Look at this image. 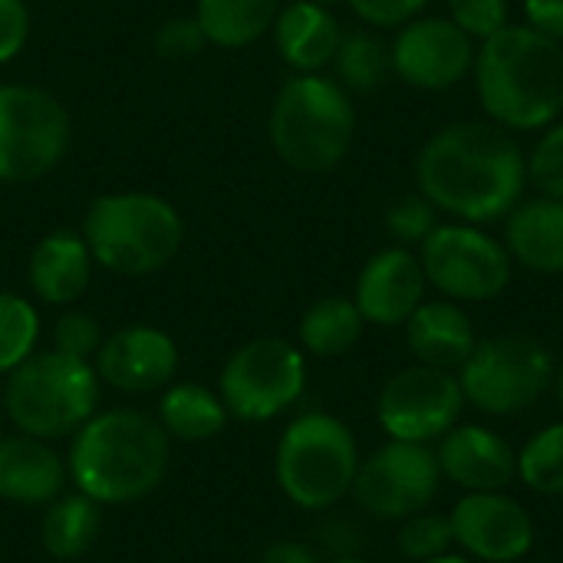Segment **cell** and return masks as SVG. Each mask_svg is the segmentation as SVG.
<instances>
[{"instance_id":"obj_1","label":"cell","mask_w":563,"mask_h":563,"mask_svg":"<svg viewBox=\"0 0 563 563\" xmlns=\"http://www.w3.org/2000/svg\"><path fill=\"white\" fill-rule=\"evenodd\" d=\"M419 191L465 224L501 221L528 185V155L498 122H452L416 158Z\"/></svg>"},{"instance_id":"obj_2","label":"cell","mask_w":563,"mask_h":563,"mask_svg":"<svg viewBox=\"0 0 563 563\" xmlns=\"http://www.w3.org/2000/svg\"><path fill=\"white\" fill-rule=\"evenodd\" d=\"M172 439L162 422L139 409L96 412L69 442L66 468L79 495L102 508L148 498L168 472Z\"/></svg>"},{"instance_id":"obj_3","label":"cell","mask_w":563,"mask_h":563,"mask_svg":"<svg viewBox=\"0 0 563 563\" xmlns=\"http://www.w3.org/2000/svg\"><path fill=\"white\" fill-rule=\"evenodd\" d=\"M472 73L488 119L508 132L548 129L563 112V43L528 23L482 40Z\"/></svg>"},{"instance_id":"obj_4","label":"cell","mask_w":563,"mask_h":563,"mask_svg":"<svg viewBox=\"0 0 563 563\" xmlns=\"http://www.w3.org/2000/svg\"><path fill=\"white\" fill-rule=\"evenodd\" d=\"M267 135L287 168L303 175L333 172L356 139L353 92L327 73H294L271 102Z\"/></svg>"},{"instance_id":"obj_5","label":"cell","mask_w":563,"mask_h":563,"mask_svg":"<svg viewBox=\"0 0 563 563\" xmlns=\"http://www.w3.org/2000/svg\"><path fill=\"white\" fill-rule=\"evenodd\" d=\"M79 231L92 261L119 277L158 274L185 244L181 211L155 191H109L92 198Z\"/></svg>"},{"instance_id":"obj_6","label":"cell","mask_w":563,"mask_h":563,"mask_svg":"<svg viewBox=\"0 0 563 563\" xmlns=\"http://www.w3.org/2000/svg\"><path fill=\"white\" fill-rule=\"evenodd\" d=\"M102 379L89 360L66 356L59 350H40L26 356L3 383V416L23 435L46 442L76 435L99 412Z\"/></svg>"},{"instance_id":"obj_7","label":"cell","mask_w":563,"mask_h":563,"mask_svg":"<svg viewBox=\"0 0 563 563\" xmlns=\"http://www.w3.org/2000/svg\"><path fill=\"white\" fill-rule=\"evenodd\" d=\"M360 462L356 435L343 419L330 412H303L277 442L274 478L290 505L320 515L353 492Z\"/></svg>"},{"instance_id":"obj_8","label":"cell","mask_w":563,"mask_h":563,"mask_svg":"<svg viewBox=\"0 0 563 563\" xmlns=\"http://www.w3.org/2000/svg\"><path fill=\"white\" fill-rule=\"evenodd\" d=\"M554 379L551 350L531 333H498L478 340L459 369L465 402L485 416H525Z\"/></svg>"},{"instance_id":"obj_9","label":"cell","mask_w":563,"mask_h":563,"mask_svg":"<svg viewBox=\"0 0 563 563\" xmlns=\"http://www.w3.org/2000/svg\"><path fill=\"white\" fill-rule=\"evenodd\" d=\"M73 142L66 106L43 86L0 82V185H30L59 168Z\"/></svg>"},{"instance_id":"obj_10","label":"cell","mask_w":563,"mask_h":563,"mask_svg":"<svg viewBox=\"0 0 563 563\" xmlns=\"http://www.w3.org/2000/svg\"><path fill=\"white\" fill-rule=\"evenodd\" d=\"M307 389V356L280 336H257L238 346L218 376V396L231 419L271 422L300 402Z\"/></svg>"},{"instance_id":"obj_11","label":"cell","mask_w":563,"mask_h":563,"mask_svg":"<svg viewBox=\"0 0 563 563\" xmlns=\"http://www.w3.org/2000/svg\"><path fill=\"white\" fill-rule=\"evenodd\" d=\"M419 261L426 280L455 303H485L508 290L515 261L505 241L485 234L478 224H439L422 244Z\"/></svg>"},{"instance_id":"obj_12","label":"cell","mask_w":563,"mask_h":563,"mask_svg":"<svg viewBox=\"0 0 563 563\" xmlns=\"http://www.w3.org/2000/svg\"><path fill=\"white\" fill-rule=\"evenodd\" d=\"M442 488V468L429 445L389 439L369 459L360 462L353 498L363 515L376 521H406L429 511Z\"/></svg>"},{"instance_id":"obj_13","label":"cell","mask_w":563,"mask_h":563,"mask_svg":"<svg viewBox=\"0 0 563 563\" xmlns=\"http://www.w3.org/2000/svg\"><path fill=\"white\" fill-rule=\"evenodd\" d=\"M465 393L455 373L435 366H406L386 379L376 399V419L396 442L429 445L459 426Z\"/></svg>"},{"instance_id":"obj_14","label":"cell","mask_w":563,"mask_h":563,"mask_svg":"<svg viewBox=\"0 0 563 563\" xmlns=\"http://www.w3.org/2000/svg\"><path fill=\"white\" fill-rule=\"evenodd\" d=\"M475 40L449 16H416L399 26L389 46V63L406 86L442 92L475 69Z\"/></svg>"},{"instance_id":"obj_15","label":"cell","mask_w":563,"mask_h":563,"mask_svg":"<svg viewBox=\"0 0 563 563\" xmlns=\"http://www.w3.org/2000/svg\"><path fill=\"white\" fill-rule=\"evenodd\" d=\"M455 544L482 563H515L534 548V518L521 501L505 492H468L455 501L452 515Z\"/></svg>"},{"instance_id":"obj_16","label":"cell","mask_w":563,"mask_h":563,"mask_svg":"<svg viewBox=\"0 0 563 563\" xmlns=\"http://www.w3.org/2000/svg\"><path fill=\"white\" fill-rule=\"evenodd\" d=\"M178 363H181V353L172 333L148 327V323H132V327L109 333L99 353L92 356L99 379L109 389H119L129 396L162 393L165 386L175 383Z\"/></svg>"},{"instance_id":"obj_17","label":"cell","mask_w":563,"mask_h":563,"mask_svg":"<svg viewBox=\"0 0 563 563\" xmlns=\"http://www.w3.org/2000/svg\"><path fill=\"white\" fill-rule=\"evenodd\" d=\"M426 287L429 280H426L419 254H412L406 244H396V247L376 251L363 264L356 277L353 303L366 323L393 330V327L409 323V317L426 300Z\"/></svg>"},{"instance_id":"obj_18","label":"cell","mask_w":563,"mask_h":563,"mask_svg":"<svg viewBox=\"0 0 563 563\" xmlns=\"http://www.w3.org/2000/svg\"><path fill=\"white\" fill-rule=\"evenodd\" d=\"M442 478L468 492H505L518 478V452L485 426H455L435 449Z\"/></svg>"},{"instance_id":"obj_19","label":"cell","mask_w":563,"mask_h":563,"mask_svg":"<svg viewBox=\"0 0 563 563\" xmlns=\"http://www.w3.org/2000/svg\"><path fill=\"white\" fill-rule=\"evenodd\" d=\"M92 254L82 231L56 228L43 234L26 257L30 294L46 307H73L92 280Z\"/></svg>"},{"instance_id":"obj_20","label":"cell","mask_w":563,"mask_h":563,"mask_svg":"<svg viewBox=\"0 0 563 563\" xmlns=\"http://www.w3.org/2000/svg\"><path fill=\"white\" fill-rule=\"evenodd\" d=\"M69 482L66 459L36 435H0V498L23 508L53 505Z\"/></svg>"},{"instance_id":"obj_21","label":"cell","mask_w":563,"mask_h":563,"mask_svg":"<svg viewBox=\"0 0 563 563\" xmlns=\"http://www.w3.org/2000/svg\"><path fill=\"white\" fill-rule=\"evenodd\" d=\"M271 36L280 59L294 73H323L327 66H333L343 26L330 7H320L313 0H290L280 7Z\"/></svg>"},{"instance_id":"obj_22","label":"cell","mask_w":563,"mask_h":563,"mask_svg":"<svg viewBox=\"0 0 563 563\" xmlns=\"http://www.w3.org/2000/svg\"><path fill=\"white\" fill-rule=\"evenodd\" d=\"M406 343L416 363L455 373L472 356L478 336L465 307L442 297V300L419 303V310L406 323Z\"/></svg>"},{"instance_id":"obj_23","label":"cell","mask_w":563,"mask_h":563,"mask_svg":"<svg viewBox=\"0 0 563 563\" xmlns=\"http://www.w3.org/2000/svg\"><path fill=\"white\" fill-rule=\"evenodd\" d=\"M505 247L515 264L531 274H563V201L531 198L518 201L505 221Z\"/></svg>"},{"instance_id":"obj_24","label":"cell","mask_w":563,"mask_h":563,"mask_svg":"<svg viewBox=\"0 0 563 563\" xmlns=\"http://www.w3.org/2000/svg\"><path fill=\"white\" fill-rule=\"evenodd\" d=\"M155 419L168 432V439L178 442H208L218 439L231 416L218 396V389H208L201 383H172L158 396Z\"/></svg>"},{"instance_id":"obj_25","label":"cell","mask_w":563,"mask_h":563,"mask_svg":"<svg viewBox=\"0 0 563 563\" xmlns=\"http://www.w3.org/2000/svg\"><path fill=\"white\" fill-rule=\"evenodd\" d=\"M284 0H195V20L208 46L244 49L264 40Z\"/></svg>"},{"instance_id":"obj_26","label":"cell","mask_w":563,"mask_h":563,"mask_svg":"<svg viewBox=\"0 0 563 563\" xmlns=\"http://www.w3.org/2000/svg\"><path fill=\"white\" fill-rule=\"evenodd\" d=\"M99 534H102V505H96L79 492L59 495L53 505H46L40 521V541L53 561L86 558L99 541Z\"/></svg>"},{"instance_id":"obj_27","label":"cell","mask_w":563,"mask_h":563,"mask_svg":"<svg viewBox=\"0 0 563 563\" xmlns=\"http://www.w3.org/2000/svg\"><path fill=\"white\" fill-rule=\"evenodd\" d=\"M363 330H366V320L356 310L353 297H320L300 317L297 336H300L303 353L317 360H336L356 350V343L363 340Z\"/></svg>"},{"instance_id":"obj_28","label":"cell","mask_w":563,"mask_h":563,"mask_svg":"<svg viewBox=\"0 0 563 563\" xmlns=\"http://www.w3.org/2000/svg\"><path fill=\"white\" fill-rule=\"evenodd\" d=\"M333 69H336L333 79L346 92H373L393 73L389 46L376 33H369L366 26L343 30V40L336 46V56H333Z\"/></svg>"},{"instance_id":"obj_29","label":"cell","mask_w":563,"mask_h":563,"mask_svg":"<svg viewBox=\"0 0 563 563\" xmlns=\"http://www.w3.org/2000/svg\"><path fill=\"white\" fill-rule=\"evenodd\" d=\"M40 343V313L16 290H0V376L13 373Z\"/></svg>"},{"instance_id":"obj_30","label":"cell","mask_w":563,"mask_h":563,"mask_svg":"<svg viewBox=\"0 0 563 563\" xmlns=\"http://www.w3.org/2000/svg\"><path fill=\"white\" fill-rule=\"evenodd\" d=\"M518 478L548 498L563 495V422H554L531 435L518 452Z\"/></svg>"},{"instance_id":"obj_31","label":"cell","mask_w":563,"mask_h":563,"mask_svg":"<svg viewBox=\"0 0 563 563\" xmlns=\"http://www.w3.org/2000/svg\"><path fill=\"white\" fill-rule=\"evenodd\" d=\"M452 544H455V534H452V521L445 515L419 511V515L399 521L396 548L406 561H432L439 554H449Z\"/></svg>"},{"instance_id":"obj_32","label":"cell","mask_w":563,"mask_h":563,"mask_svg":"<svg viewBox=\"0 0 563 563\" xmlns=\"http://www.w3.org/2000/svg\"><path fill=\"white\" fill-rule=\"evenodd\" d=\"M386 228L399 244H422L435 228H439V208L419 191V195H402L389 205L386 211Z\"/></svg>"},{"instance_id":"obj_33","label":"cell","mask_w":563,"mask_h":563,"mask_svg":"<svg viewBox=\"0 0 563 563\" xmlns=\"http://www.w3.org/2000/svg\"><path fill=\"white\" fill-rule=\"evenodd\" d=\"M102 327L92 313L86 310H63L53 323V350L66 353V356H76V360H89L99 353L102 346Z\"/></svg>"},{"instance_id":"obj_34","label":"cell","mask_w":563,"mask_h":563,"mask_svg":"<svg viewBox=\"0 0 563 563\" xmlns=\"http://www.w3.org/2000/svg\"><path fill=\"white\" fill-rule=\"evenodd\" d=\"M449 20L482 43L511 23V3L508 0H449Z\"/></svg>"},{"instance_id":"obj_35","label":"cell","mask_w":563,"mask_h":563,"mask_svg":"<svg viewBox=\"0 0 563 563\" xmlns=\"http://www.w3.org/2000/svg\"><path fill=\"white\" fill-rule=\"evenodd\" d=\"M528 178L541 188V195L563 201V122L544 129L528 158Z\"/></svg>"},{"instance_id":"obj_36","label":"cell","mask_w":563,"mask_h":563,"mask_svg":"<svg viewBox=\"0 0 563 563\" xmlns=\"http://www.w3.org/2000/svg\"><path fill=\"white\" fill-rule=\"evenodd\" d=\"M208 46V36L201 33L195 13L191 16H172L155 30V53L168 63L195 59Z\"/></svg>"},{"instance_id":"obj_37","label":"cell","mask_w":563,"mask_h":563,"mask_svg":"<svg viewBox=\"0 0 563 563\" xmlns=\"http://www.w3.org/2000/svg\"><path fill=\"white\" fill-rule=\"evenodd\" d=\"M33 16L26 0H0V66L13 63L30 43Z\"/></svg>"},{"instance_id":"obj_38","label":"cell","mask_w":563,"mask_h":563,"mask_svg":"<svg viewBox=\"0 0 563 563\" xmlns=\"http://www.w3.org/2000/svg\"><path fill=\"white\" fill-rule=\"evenodd\" d=\"M346 3L366 26H402L429 7V0H346Z\"/></svg>"},{"instance_id":"obj_39","label":"cell","mask_w":563,"mask_h":563,"mask_svg":"<svg viewBox=\"0 0 563 563\" xmlns=\"http://www.w3.org/2000/svg\"><path fill=\"white\" fill-rule=\"evenodd\" d=\"M525 23L563 43V0H525Z\"/></svg>"},{"instance_id":"obj_40","label":"cell","mask_w":563,"mask_h":563,"mask_svg":"<svg viewBox=\"0 0 563 563\" xmlns=\"http://www.w3.org/2000/svg\"><path fill=\"white\" fill-rule=\"evenodd\" d=\"M257 563H323L320 554L303 541H271Z\"/></svg>"},{"instance_id":"obj_41","label":"cell","mask_w":563,"mask_h":563,"mask_svg":"<svg viewBox=\"0 0 563 563\" xmlns=\"http://www.w3.org/2000/svg\"><path fill=\"white\" fill-rule=\"evenodd\" d=\"M551 386H554V396H558V406H561V412H563V363L561 366H554V379H551Z\"/></svg>"},{"instance_id":"obj_42","label":"cell","mask_w":563,"mask_h":563,"mask_svg":"<svg viewBox=\"0 0 563 563\" xmlns=\"http://www.w3.org/2000/svg\"><path fill=\"white\" fill-rule=\"evenodd\" d=\"M422 563H472L468 558H459V554H439V558H432V561H422Z\"/></svg>"},{"instance_id":"obj_43","label":"cell","mask_w":563,"mask_h":563,"mask_svg":"<svg viewBox=\"0 0 563 563\" xmlns=\"http://www.w3.org/2000/svg\"><path fill=\"white\" fill-rule=\"evenodd\" d=\"M330 563H369V561H363V558H356V554H343V558H333Z\"/></svg>"},{"instance_id":"obj_44","label":"cell","mask_w":563,"mask_h":563,"mask_svg":"<svg viewBox=\"0 0 563 563\" xmlns=\"http://www.w3.org/2000/svg\"><path fill=\"white\" fill-rule=\"evenodd\" d=\"M313 3H320V7H330V10H333V7H340V3H346V0H313Z\"/></svg>"},{"instance_id":"obj_45","label":"cell","mask_w":563,"mask_h":563,"mask_svg":"<svg viewBox=\"0 0 563 563\" xmlns=\"http://www.w3.org/2000/svg\"><path fill=\"white\" fill-rule=\"evenodd\" d=\"M0 429H3V399H0ZM3 435V432H0Z\"/></svg>"}]
</instances>
